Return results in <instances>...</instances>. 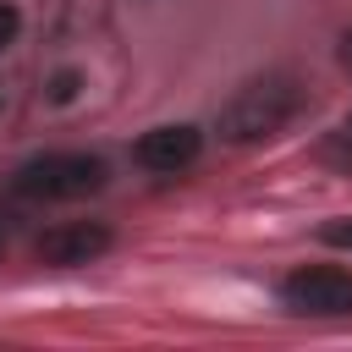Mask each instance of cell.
I'll use <instances>...</instances> for the list:
<instances>
[{"label": "cell", "mask_w": 352, "mask_h": 352, "mask_svg": "<svg viewBox=\"0 0 352 352\" xmlns=\"http://www.w3.org/2000/svg\"><path fill=\"white\" fill-rule=\"evenodd\" d=\"M280 302L292 314H319V319H336V314H352V270L341 264H302L280 280Z\"/></svg>", "instance_id": "obj_3"}, {"label": "cell", "mask_w": 352, "mask_h": 352, "mask_svg": "<svg viewBox=\"0 0 352 352\" xmlns=\"http://www.w3.org/2000/svg\"><path fill=\"white\" fill-rule=\"evenodd\" d=\"M319 242H330V248H352V214L324 220V226H319Z\"/></svg>", "instance_id": "obj_6"}, {"label": "cell", "mask_w": 352, "mask_h": 352, "mask_svg": "<svg viewBox=\"0 0 352 352\" xmlns=\"http://www.w3.org/2000/svg\"><path fill=\"white\" fill-rule=\"evenodd\" d=\"M346 138H352V126H346Z\"/></svg>", "instance_id": "obj_8"}, {"label": "cell", "mask_w": 352, "mask_h": 352, "mask_svg": "<svg viewBox=\"0 0 352 352\" xmlns=\"http://www.w3.org/2000/svg\"><path fill=\"white\" fill-rule=\"evenodd\" d=\"M198 154H204V132H198V126H187V121L148 126V132L132 143V160H138L143 170H160V176H176V170H187Z\"/></svg>", "instance_id": "obj_4"}, {"label": "cell", "mask_w": 352, "mask_h": 352, "mask_svg": "<svg viewBox=\"0 0 352 352\" xmlns=\"http://www.w3.org/2000/svg\"><path fill=\"white\" fill-rule=\"evenodd\" d=\"M341 60H346V72H352V33H346V44H341Z\"/></svg>", "instance_id": "obj_7"}, {"label": "cell", "mask_w": 352, "mask_h": 352, "mask_svg": "<svg viewBox=\"0 0 352 352\" xmlns=\"http://www.w3.org/2000/svg\"><path fill=\"white\" fill-rule=\"evenodd\" d=\"M99 187H104V160H94V154H44V160H28L16 170V192L38 198V204L88 198Z\"/></svg>", "instance_id": "obj_2"}, {"label": "cell", "mask_w": 352, "mask_h": 352, "mask_svg": "<svg viewBox=\"0 0 352 352\" xmlns=\"http://www.w3.org/2000/svg\"><path fill=\"white\" fill-rule=\"evenodd\" d=\"M297 82L286 77V72H264V77H253V82H242L231 99H226V110H220V138L226 143H258V138H270V132H280L292 116H297Z\"/></svg>", "instance_id": "obj_1"}, {"label": "cell", "mask_w": 352, "mask_h": 352, "mask_svg": "<svg viewBox=\"0 0 352 352\" xmlns=\"http://www.w3.org/2000/svg\"><path fill=\"white\" fill-rule=\"evenodd\" d=\"M110 226H99V220H66V226H50L44 236H38V258L44 264H88V258H99V253H110Z\"/></svg>", "instance_id": "obj_5"}]
</instances>
